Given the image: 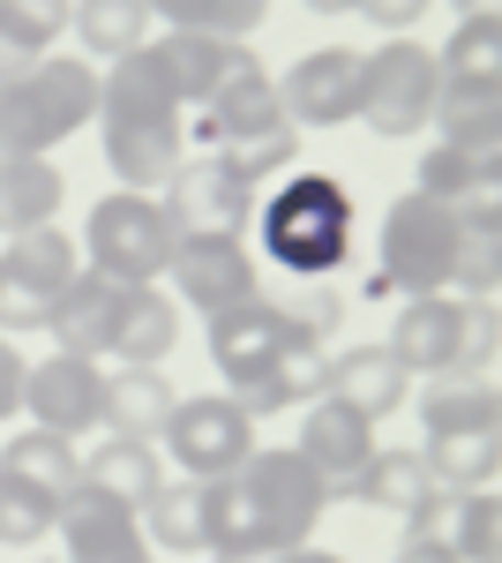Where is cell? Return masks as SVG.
I'll return each mask as SVG.
<instances>
[{
	"label": "cell",
	"mask_w": 502,
	"mask_h": 563,
	"mask_svg": "<svg viewBox=\"0 0 502 563\" xmlns=\"http://www.w3.org/2000/svg\"><path fill=\"white\" fill-rule=\"evenodd\" d=\"M390 563H458V549H450L443 533H405V549H398Z\"/></svg>",
	"instance_id": "obj_45"
},
{
	"label": "cell",
	"mask_w": 502,
	"mask_h": 563,
	"mask_svg": "<svg viewBox=\"0 0 502 563\" xmlns=\"http://www.w3.org/2000/svg\"><path fill=\"white\" fill-rule=\"evenodd\" d=\"M158 443L172 451V466L188 481H225L263 451V443H255V421L233 398H180L172 421L158 429Z\"/></svg>",
	"instance_id": "obj_12"
},
{
	"label": "cell",
	"mask_w": 502,
	"mask_h": 563,
	"mask_svg": "<svg viewBox=\"0 0 502 563\" xmlns=\"http://www.w3.org/2000/svg\"><path fill=\"white\" fill-rule=\"evenodd\" d=\"M98 390H105V368L98 361H76V353H53L38 368H23L31 429H53V435H68V443L98 429Z\"/></svg>",
	"instance_id": "obj_15"
},
{
	"label": "cell",
	"mask_w": 502,
	"mask_h": 563,
	"mask_svg": "<svg viewBox=\"0 0 502 563\" xmlns=\"http://www.w3.org/2000/svg\"><path fill=\"white\" fill-rule=\"evenodd\" d=\"M150 0H83L76 15H68V31L83 38V53L98 60H127V53H143L150 45Z\"/></svg>",
	"instance_id": "obj_32"
},
{
	"label": "cell",
	"mask_w": 502,
	"mask_h": 563,
	"mask_svg": "<svg viewBox=\"0 0 502 563\" xmlns=\"http://www.w3.org/2000/svg\"><path fill=\"white\" fill-rule=\"evenodd\" d=\"M8 413H23V353L0 339V421Z\"/></svg>",
	"instance_id": "obj_44"
},
{
	"label": "cell",
	"mask_w": 502,
	"mask_h": 563,
	"mask_svg": "<svg viewBox=\"0 0 502 563\" xmlns=\"http://www.w3.org/2000/svg\"><path fill=\"white\" fill-rule=\"evenodd\" d=\"M98 121H105V166L135 196L166 188L188 166V113H180V98H172L150 45L113 60V76H98Z\"/></svg>",
	"instance_id": "obj_1"
},
{
	"label": "cell",
	"mask_w": 502,
	"mask_h": 563,
	"mask_svg": "<svg viewBox=\"0 0 502 563\" xmlns=\"http://www.w3.org/2000/svg\"><path fill=\"white\" fill-rule=\"evenodd\" d=\"M353 15H368V23H382L390 38H405V23H420V15H427V0H360Z\"/></svg>",
	"instance_id": "obj_43"
},
{
	"label": "cell",
	"mask_w": 502,
	"mask_h": 563,
	"mask_svg": "<svg viewBox=\"0 0 502 563\" xmlns=\"http://www.w3.org/2000/svg\"><path fill=\"white\" fill-rule=\"evenodd\" d=\"M345 504L390 511V519H405L413 533H443V488L420 466V451H376V459L360 466V481L345 488Z\"/></svg>",
	"instance_id": "obj_18"
},
{
	"label": "cell",
	"mask_w": 502,
	"mask_h": 563,
	"mask_svg": "<svg viewBox=\"0 0 502 563\" xmlns=\"http://www.w3.org/2000/svg\"><path fill=\"white\" fill-rule=\"evenodd\" d=\"M458 8H465V15H472V8H495V0H458Z\"/></svg>",
	"instance_id": "obj_48"
},
{
	"label": "cell",
	"mask_w": 502,
	"mask_h": 563,
	"mask_svg": "<svg viewBox=\"0 0 502 563\" xmlns=\"http://www.w3.org/2000/svg\"><path fill=\"white\" fill-rule=\"evenodd\" d=\"M270 563H345L337 549H315V541H300V549H286V556H270Z\"/></svg>",
	"instance_id": "obj_46"
},
{
	"label": "cell",
	"mask_w": 502,
	"mask_h": 563,
	"mask_svg": "<svg viewBox=\"0 0 502 563\" xmlns=\"http://www.w3.org/2000/svg\"><path fill=\"white\" fill-rule=\"evenodd\" d=\"M263 218V256L286 263L293 278H323L353 249V196L331 174H293L278 196H255Z\"/></svg>",
	"instance_id": "obj_4"
},
{
	"label": "cell",
	"mask_w": 502,
	"mask_h": 563,
	"mask_svg": "<svg viewBox=\"0 0 502 563\" xmlns=\"http://www.w3.org/2000/svg\"><path fill=\"white\" fill-rule=\"evenodd\" d=\"M158 481H166V459H158V443H143V435H113V443H98L83 459V488L113 496L127 511H143V504L158 496Z\"/></svg>",
	"instance_id": "obj_27"
},
{
	"label": "cell",
	"mask_w": 502,
	"mask_h": 563,
	"mask_svg": "<svg viewBox=\"0 0 502 563\" xmlns=\"http://www.w3.org/2000/svg\"><path fill=\"white\" fill-rule=\"evenodd\" d=\"M458 218L450 203H427V196H405L382 211V241H376V294H450V263H458Z\"/></svg>",
	"instance_id": "obj_6"
},
{
	"label": "cell",
	"mask_w": 502,
	"mask_h": 563,
	"mask_svg": "<svg viewBox=\"0 0 502 563\" xmlns=\"http://www.w3.org/2000/svg\"><path fill=\"white\" fill-rule=\"evenodd\" d=\"M420 429L427 435L502 429V390L488 384V376H427V384H420Z\"/></svg>",
	"instance_id": "obj_25"
},
{
	"label": "cell",
	"mask_w": 502,
	"mask_h": 563,
	"mask_svg": "<svg viewBox=\"0 0 502 563\" xmlns=\"http://www.w3.org/2000/svg\"><path fill=\"white\" fill-rule=\"evenodd\" d=\"M0 488L38 496L45 511L60 519V504L83 488V451H76L68 435H53V429H23L15 443H0Z\"/></svg>",
	"instance_id": "obj_21"
},
{
	"label": "cell",
	"mask_w": 502,
	"mask_h": 563,
	"mask_svg": "<svg viewBox=\"0 0 502 563\" xmlns=\"http://www.w3.org/2000/svg\"><path fill=\"white\" fill-rule=\"evenodd\" d=\"M121 308H127V286L98 278V271H76V278L53 294V308H45V331H53V346H60V353L98 361V353H113Z\"/></svg>",
	"instance_id": "obj_19"
},
{
	"label": "cell",
	"mask_w": 502,
	"mask_h": 563,
	"mask_svg": "<svg viewBox=\"0 0 502 563\" xmlns=\"http://www.w3.org/2000/svg\"><path fill=\"white\" fill-rule=\"evenodd\" d=\"M323 398H337V406H353L360 421H390L405 398H413V376L390 361L382 346H345V353H331L323 361Z\"/></svg>",
	"instance_id": "obj_22"
},
{
	"label": "cell",
	"mask_w": 502,
	"mask_h": 563,
	"mask_svg": "<svg viewBox=\"0 0 502 563\" xmlns=\"http://www.w3.org/2000/svg\"><path fill=\"white\" fill-rule=\"evenodd\" d=\"M121 563H143V556H121Z\"/></svg>",
	"instance_id": "obj_49"
},
{
	"label": "cell",
	"mask_w": 502,
	"mask_h": 563,
	"mask_svg": "<svg viewBox=\"0 0 502 563\" xmlns=\"http://www.w3.org/2000/svg\"><path fill=\"white\" fill-rule=\"evenodd\" d=\"M443 98V68L420 38H382L376 53H360V121L382 143H413L435 121Z\"/></svg>",
	"instance_id": "obj_7"
},
{
	"label": "cell",
	"mask_w": 502,
	"mask_h": 563,
	"mask_svg": "<svg viewBox=\"0 0 502 563\" xmlns=\"http://www.w3.org/2000/svg\"><path fill=\"white\" fill-rule=\"evenodd\" d=\"M45 533H53V511H45L38 496L0 488V541H8V549H38Z\"/></svg>",
	"instance_id": "obj_41"
},
{
	"label": "cell",
	"mask_w": 502,
	"mask_h": 563,
	"mask_svg": "<svg viewBox=\"0 0 502 563\" xmlns=\"http://www.w3.org/2000/svg\"><path fill=\"white\" fill-rule=\"evenodd\" d=\"M143 519V533L158 541V549H172V556H203V481H158V496L135 511Z\"/></svg>",
	"instance_id": "obj_35"
},
{
	"label": "cell",
	"mask_w": 502,
	"mask_h": 563,
	"mask_svg": "<svg viewBox=\"0 0 502 563\" xmlns=\"http://www.w3.org/2000/svg\"><path fill=\"white\" fill-rule=\"evenodd\" d=\"M98 121V68L83 53H45L15 84H0V158H53V143Z\"/></svg>",
	"instance_id": "obj_2"
},
{
	"label": "cell",
	"mask_w": 502,
	"mask_h": 563,
	"mask_svg": "<svg viewBox=\"0 0 502 563\" xmlns=\"http://www.w3.org/2000/svg\"><path fill=\"white\" fill-rule=\"evenodd\" d=\"M443 541L458 563H502V496L495 488H465L458 504H443Z\"/></svg>",
	"instance_id": "obj_37"
},
{
	"label": "cell",
	"mask_w": 502,
	"mask_h": 563,
	"mask_svg": "<svg viewBox=\"0 0 502 563\" xmlns=\"http://www.w3.org/2000/svg\"><path fill=\"white\" fill-rule=\"evenodd\" d=\"M502 346L495 301H458V294H420L398 308L382 353L405 376H488V361Z\"/></svg>",
	"instance_id": "obj_3"
},
{
	"label": "cell",
	"mask_w": 502,
	"mask_h": 563,
	"mask_svg": "<svg viewBox=\"0 0 502 563\" xmlns=\"http://www.w3.org/2000/svg\"><path fill=\"white\" fill-rule=\"evenodd\" d=\"M166 225L172 241H248L255 225V188L225 158H188L180 174L166 180Z\"/></svg>",
	"instance_id": "obj_10"
},
{
	"label": "cell",
	"mask_w": 502,
	"mask_h": 563,
	"mask_svg": "<svg viewBox=\"0 0 502 563\" xmlns=\"http://www.w3.org/2000/svg\"><path fill=\"white\" fill-rule=\"evenodd\" d=\"M150 15L172 23V31H203V38L248 45V31H263L270 0H150Z\"/></svg>",
	"instance_id": "obj_36"
},
{
	"label": "cell",
	"mask_w": 502,
	"mask_h": 563,
	"mask_svg": "<svg viewBox=\"0 0 502 563\" xmlns=\"http://www.w3.org/2000/svg\"><path fill=\"white\" fill-rule=\"evenodd\" d=\"M427 129H443V143H458L472 158L502 166V90H443Z\"/></svg>",
	"instance_id": "obj_33"
},
{
	"label": "cell",
	"mask_w": 502,
	"mask_h": 563,
	"mask_svg": "<svg viewBox=\"0 0 502 563\" xmlns=\"http://www.w3.org/2000/svg\"><path fill=\"white\" fill-rule=\"evenodd\" d=\"M308 8H315V15H353L360 0H308Z\"/></svg>",
	"instance_id": "obj_47"
},
{
	"label": "cell",
	"mask_w": 502,
	"mask_h": 563,
	"mask_svg": "<svg viewBox=\"0 0 502 563\" xmlns=\"http://www.w3.org/2000/svg\"><path fill=\"white\" fill-rule=\"evenodd\" d=\"M278 121H286V106H278V76H263V60L241 45L233 68L217 76V90L196 106V135L241 143V135H263V129H278Z\"/></svg>",
	"instance_id": "obj_17"
},
{
	"label": "cell",
	"mask_w": 502,
	"mask_h": 563,
	"mask_svg": "<svg viewBox=\"0 0 502 563\" xmlns=\"http://www.w3.org/2000/svg\"><path fill=\"white\" fill-rule=\"evenodd\" d=\"M278 106H286L293 129H345V121H360V53L353 45L300 53L293 68L278 76Z\"/></svg>",
	"instance_id": "obj_13"
},
{
	"label": "cell",
	"mask_w": 502,
	"mask_h": 563,
	"mask_svg": "<svg viewBox=\"0 0 502 563\" xmlns=\"http://www.w3.org/2000/svg\"><path fill=\"white\" fill-rule=\"evenodd\" d=\"M172 346H180V301L158 286H135L121 308V331H113V361L121 368H166Z\"/></svg>",
	"instance_id": "obj_29"
},
{
	"label": "cell",
	"mask_w": 502,
	"mask_h": 563,
	"mask_svg": "<svg viewBox=\"0 0 502 563\" xmlns=\"http://www.w3.org/2000/svg\"><path fill=\"white\" fill-rule=\"evenodd\" d=\"M420 466L435 474V488L450 496V488H488L502 466V429H480V435H427V451H420Z\"/></svg>",
	"instance_id": "obj_34"
},
{
	"label": "cell",
	"mask_w": 502,
	"mask_h": 563,
	"mask_svg": "<svg viewBox=\"0 0 502 563\" xmlns=\"http://www.w3.org/2000/svg\"><path fill=\"white\" fill-rule=\"evenodd\" d=\"M76 271H83V249L60 225L15 233L0 249V331H45V308Z\"/></svg>",
	"instance_id": "obj_11"
},
{
	"label": "cell",
	"mask_w": 502,
	"mask_h": 563,
	"mask_svg": "<svg viewBox=\"0 0 502 563\" xmlns=\"http://www.w3.org/2000/svg\"><path fill=\"white\" fill-rule=\"evenodd\" d=\"M300 459L323 474V488H331V504L360 481V466L376 459V421H360L353 406H337V398H308V421H300Z\"/></svg>",
	"instance_id": "obj_16"
},
{
	"label": "cell",
	"mask_w": 502,
	"mask_h": 563,
	"mask_svg": "<svg viewBox=\"0 0 502 563\" xmlns=\"http://www.w3.org/2000/svg\"><path fill=\"white\" fill-rule=\"evenodd\" d=\"M172 406H180V390L166 384V368H113L98 390V421L113 435H143V443H158Z\"/></svg>",
	"instance_id": "obj_24"
},
{
	"label": "cell",
	"mask_w": 502,
	"mask_h": 563,
	"mask_svg": "<svg viewBox=\"0 0 502 563\" xmlns=\"http://www.w3.org/2000/svg\"><path fill=\"white\" fill-rule=\"evenodd\" d=\"M150 53H158V68H166V84H172V98H180V113H196L210 90H217V76L233 68V53H241V45L203 38V31H166V38H150Z\"/></svg>",
	"instance_id": "obj_30"
},
{
	"label": "cell",
	"mask_w": 502,
	"mask_h": 563,
	"mask_svg": "<svg viewBox=\"0 0 502 563\" xmlns=\"http://www.w3.org/2000/svg\"><path fill=\"white\" fill-rule=\"evenodd\" d=\"M337 323V301H270V294H255V301L225 308V316H210V361H217V376L241 390L255 368H270L278 346H293L300 331H315V339H331Z\"/></svg>",
	"instance_id": "obj_8"
},
{
	"label": "cell",
	"mask_w": 502,
	"mask_h": 563,
	"mask_svg": "<svg viewBox=\"0 0 502 563\" xmlns=\"http://www.w3.org/2000/svg\"><path fill=\"white\" fill-rule=\"evenodd\" d=\"M166 278H172V294H180L188 308H203V323L263 294V271H255L248 241H180Z\"/></svg>",
	"instance_id": "obj_14"
},
{
	"label": "cell",
	"mask_w": 502,
	"mask_h": 563,
	"mask_svg": "<svg viewBox=\"0 0 502 563\" xmlns=\"http://www.w3.org/2000/svg\"><path fill=\"white\" fill-rule=\"evenodd\" d=\"M480 174H502V166L472 158V151H458V143H427V151H420V188L413 196H427V203H458Z\"/></svg>",
	"instance_id": "obj_39"
},
{
	"label": "cell",
	"mask_w": 502,
	"mask_h": 563,
	"mask_svg": "<svg viewBox=\"0 0 502 563\" xmlns=\"http://www.w3.org/2000/svg\"><path fill=\"white\" fill-rule=\"evenodd\" d=\"M172 225L166 211L150 203V196H135V188H113L105 203H90L83 218V271H98V278H113V286H158L172 271Z\"/></svg>",
	"instance_id": "obj_5"
},
{
	"label": "cell",
	"mask_w": 502,
	"mask_h": 563,
	"mask_svg": "<svg viewBox=\"0 0 502 563\" xmlns=\"http://www.w3.org/2000/svg\"><path fill=\"white\" fill-rule=\"evenodd\" d=\"M53 533H60V549H68L60 563H121V556H143V519H135L127 504H113V496H98V488H76V496L60 504Z\"/></svg>",
	"instance_id": "obj_20"
},
{
	"label": "cell",
	"mask_w": 502,
	"mask_h": 563,
	"mask_svg": "<svg viewBox=\"0 0 502 563\" xmlns=\"http://www.w3.org/2000/svg\"><path fill=\"white\" fill-rule=\"evenodd\" d=\"M323 339L315 331H300L293 346H278V361L270 368H255L241 390H225L248 421H270V413H286V406H308V398H323Z\"/></svg>",
	"instance_id": "obj_23"
},
{
	"label": "cell",
	"mask_w": 502,
	"mask_h": 563,
	"mask_svg": "<svg viewBox=\"0 0 502 563\" xmlns=\"http://www.w3.org/2000/svg\"><path fill=\"white\" fill-rule=\"evenodd\" d=\"M68 15H76V0H0V84L38 68L68 38Z\"/></svg>",
	"instance_id": "obj_26"
},
{
	"label": "cell",
	"mask_w": 502,
	"mask_h": 563,
	"mask_svg": "<svg viewBox=\"0 0 502 563\" xmlns=\"http://www.w3.org/2000/svg\"><path fill=\"white\" fill-rule=\"evenodd\" d=\"M502 286V233H465L458 263H450V294L458 301H495Z\"/></svg>",
	"instance_id": "obj_40"
},
{
	"label": "cell",
	"mask_w": 502,
	"mask_h": 563,
	"mask_svg": "<svg viewBox=\"0 0 502 563\" xmlns=\"http://www.w3.org/2000/svg\"><path fill=\"white\" fill-rule=\"evenodd\" d=\"M450 218H458V233H502V174H480L450 203Z\"/></svg>",
	"instance_id": "obj_42"
},
{
	"label": "cell",
	"mask_w": 502,
	"mask_h": 563,
	"mask_svg": "<svg viewBox=\"0 0 502 563\" xmlns=\"http://www.w3.org/2000/svg\"><path fill=\"white\" fill-rule=\"evenodd\" d=\"M435 68H443V90H502V15L495 8H472L450 45L435 53Z\"/></svg>",
	"instance_id": "obj_31"
},
{
	"label": "cell",
	"mask_w": 502,
	"mask_h": 563,
	"mask_svg": "<svg viewBox=\"0 0 502 563\" xmlns=\"http://www.w3.org/2000/svg\"><path fill=\"white\" fill-rule=\"evenodd\" d=\"M68 203V174L53 158H0V233H38Z\"/></svg>",
	"instance_id": "obj_28"
},
{
	"label": "cell",
	"mask_w": 502,
	"mask_h": 563,
	"mask_svg": "<svg viewBox=\"0 0 502 563\" xmlns=\"http://www.w3.org/2000/svg\"><path fill=\"white\" fill-rule=\"evenodd\" d=\"M217 158H225V166H233V174H241L255 196H263V180L286 174V166L300 158V129H293V121H278V129H263V135H241V143H225Z\"/></svg>",
	"instance_id": "obj_38"
},
{
	"label": "cell",
	"mask_w": 502,
	"mask_h": 563,
	"mask_svg": "<svg viewBox=\"0 0 502 563\" xmlns=\"http://www.w3.org/2000/svg\"><path fill=\"white\" fill-rule=\"evenodd\" d=\"M233 481L248 488L255 519H263V556L300 549V541L315 533V519L331 511V488H323V474H315L300 451H255Z\"/></svg>",
	"instance_id": "obj_9"
}]
</instances>
